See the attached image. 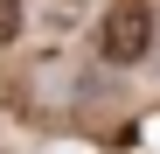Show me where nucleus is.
<instances>
[{
  "instance_id": "2",
  "label": "nucleus",
  "mask_w": 160,
  "mask_h": 154,
  "mask_svg": "<svg viewBox=\"0 0 160 154\" xmlns=\"http://www.w3.org/2000/svg\"><path fill=\"white\" fill-rule=\"evenodd\" d=\"M21 35V0H0V42Z\"/></svg>"
},
{
  "instance_id": "1",
  "label": "nucleus",
  "mask_w": 160,
  "mask_h": 154,
  "mask_svg": "<svg viewBox=\"0 0 160 154\" xmlns=\"http://www.w3.org/2000/svg\"><path fill=\"white\" fill-rule=\"evenodd\" d=\"M153 35H160V21H153L146 0H118V7H104V21H98V56L112 70H132V63L153 56Z\"/></svg>"
}]
</instances>
